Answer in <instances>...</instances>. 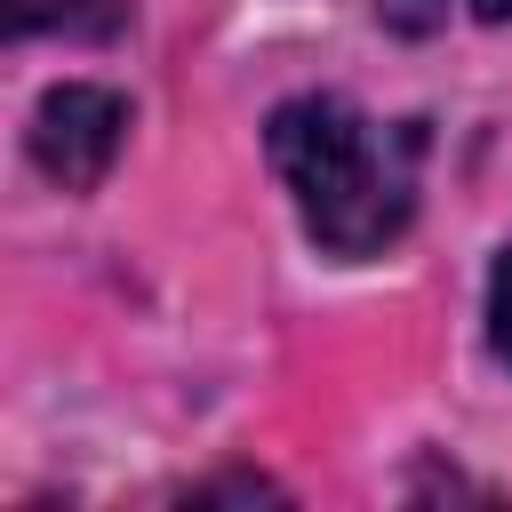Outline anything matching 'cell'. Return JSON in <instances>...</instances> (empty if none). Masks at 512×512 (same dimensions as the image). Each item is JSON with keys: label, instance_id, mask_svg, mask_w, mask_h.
Segmentation results:
<instances>
[{"label": "cell", "instance_id": "obj_3", "mask_svg": "<svg viewBox=\"0 0 512 512\" xmlns=\"http://www.w3.org/2000/svg\"><path fill=\"white\" fill-rule=\"evenodd\" d=\"M488 344H496V360H512V248L488 272Z\"/></svg>", "mask_w": 512, "mask_h": 512}, {"label": "cell", "instance_id": "obj_4", "mask_svg": "<svg viewBox=\"0 0 512 512\" xmlns=\"http://www.w3.org/2000/svg\"><path fill=\"white\" fill-rule=\"evenodd\" d=\"M88 0H8V32H48V24H80Z\"/></svg>", "mask_w": 512, "mask_h": 512}, {"label": "cell", "instance_id": "obj_5", "mask_svg": "<svg viewBox=\"0 0 512 512\" xmlns=\"http://www.w3.org/2000/svg\"><path fill=\"white\" fill-rule=\"evenodd\" d=\"M376 16L400 24V32H432V24L448 16V0H376Z\"/></svg>", "mask_w": 512, "mask_h": 512}, {"label": "cell", "instance_id": "obj_6", "mask_svg": "<svg viewBox=\"0 0 512 512\" xmlns=\"http://www.w3.org/2000/svg\"><path fill=\"white\" fill-rule=\"evenodd\" d=\"M464 8H472L480 24H512V0H464Z\"/></svg>", "mask_w": 512, "mask_h": 512}, {"label": "cell", "instance_id": "obj_2", "mask_svg": "<svg viewBox=\"0 0 512 512\" xmlns=\"http://www.w3.org/2000/svg\"><path fill=\"white\" fill-rule=\"evenodd\" d=\"M120 136H128V96L120 88H96V80H64L32 112V160L64 192L104 184V168L120 160Z\"/></svg>", "mask_w": 512, "mask_h": 512}, {"label": "cell", "instance_id": "obj_1", "mask_svg": "<svg viewBox=\"0 0 512 512\" xmlns=\"http://www.w3.org/2000/svg\"><path fill=\"white\" fill-rule=\"evenodd\" d=\"M264 152L328 256H376L416 216V128H384L344 96H288L264 120Z\"/></svg>", "mask_w": 512, "mask_h": 512}]
</instances>
